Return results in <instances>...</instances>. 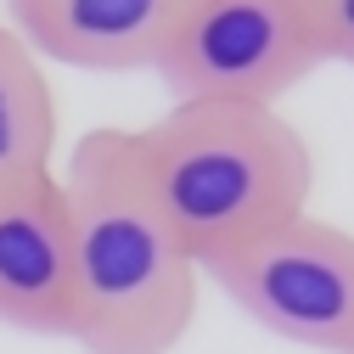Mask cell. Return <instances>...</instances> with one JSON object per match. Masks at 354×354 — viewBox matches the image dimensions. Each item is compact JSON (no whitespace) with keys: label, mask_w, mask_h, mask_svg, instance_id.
<instances>
[{"label":"cell","mask_w":354,"mask_h":354,"mask_svg":"<svg viewBox=\"0 0 354 354\" xmlns=\"http://www.w3.org/2000/svg\"><path fill=\"white\" fill-rule=\"evenodd\" d=\"M57 186L73 236V343L84 354H174L197 321L203 276L141 174L136 129L79 136Z\"/></svg>","instance_id":"obj_1"},{"label":"cell","mask_w":354,"mask_h":354,"mask_svg":"<svg viewBox=\"0 0 354 354\" xmlns=\"http://www.w3.org/2000/svg\"><path fill=\"white\" fill-rule=\"evenodd\" d=\"M141 174L186 259H225L309 214L315 152L281 107L174 102L136 129Z\"/></svg>","instance_id":"obj_2"},{"label":"cell","mask_w":354,"mask_h":354,"mask_svg":"<svg viewBox=\"0 0 354 354\" xmlns=\"http://www.w3.org/2000/svg\"><path fill=\"white\" fill-rule=\"evenodd\" d=\"M214 281L242 315L281 343L315 354H354V231L298 214L225 259H208Z\"/></svg>","instance_id":"obj_3"},{"label":"cell","mask_w":354,"mask_h":354,"mask_svg":"<svg viewBox=\"0 0 354 354\" xmlns=\"http://www.w3.org/2000/svg\"><path fill=\"white\" fill-rule=\"evenodd\" d=\"M321 68L304 0H197L158 79L174 102L276 107Z\"/></svg>","instance_id":"obj_4"},{"label":"cell","mask_w":354,"mask_h":354,"mask_svg":"<svg viewBox=\"0 0 354 354\" xmlns=\"http://www.w3.org/2000/svg\"><path fill=\"white\" fill-rule=\"evenodd\" d=\"M197 0H6V28L39 62L91 73H158Z\"/></svg>","instance_id":"obj_5"},{"label":"cell","mask_w":354,"mask_h":354,"mask_svg":"<svg viewBox=\"0 0 354 354\" xmlns=\"http://www.w3.org/2000/svg\"><path fill=\"white\" fill-rule=\"evenodd\" d=\"M0 326L73 337V236L57 174L0 197Z\"/></svg>","instance_id":"obj_6"},{"label":"cell","mask_w":354,"mask_h":354,"mask_svg":"<svg viewBox=\"0 0 354 354\" xmlns=\"http://www.w3.org/2000/svg\"><path fill=\"white\" fill-rule=\"evenodd\" d=\"M57 96H51V73L23 39L0 23V197L57 174Z\"/></svg>","instance_id":"obj_7"},{"label":"cell","mask_w":354,"mask_h":354,"mask_svg":"<svg viewBox=\"0 0 354 354\" xmlns=\"http://www.w3.org/2000/svg\"><path fill=\"white\" fill-rule=\"evenodd\" d=\"M309 28H315L321 62H348L354 68V0H304Z\"/></svg>","instance_id":"obj_8"}]
</instances>
